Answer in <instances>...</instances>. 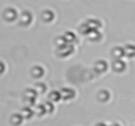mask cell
Segmentation results:
<instances>
[{
  "label": "cell",
  "instance_id": "cell-1",
  "mask_svg": "<svg viewBox=\"0 0 135 126\" xmlns=\"http://www.w3.org/2000/svg\"><path fill=\"white\" fill-rule=\"evenodd\" d=\"M18 12L15 7H7L4 11H3V18L7 21V22H13L16 20H18Z\"/></svg>",
  "mask_w": 135,
  "mask_h": 126
},
{
  "label": "cell",
  "instance_id": "cell-2",
  "mask_svg": "<svg viewBox=\"0 0 135 126\" xmlns=\"http://www.w3.org/2000/svg\"><path fill=\"white\" fill-rule=\"evenodd\" d=\"M75 47H74V43H66L60 47H56V54L60 57V58H66V57H70L72 53H74Z\"/></svg>",
  "mask_w": 135,
  "mask_h": 126
},
{
  "label": "cell",
  "instance_id": "cell-3",
  "mask_svg": "<svg viewBox=\"0 0 135 126\" xmlns=\"http://www.w3.org/2000/svg\"><path fill=\"white\" fill-rule=\"evenodd\" d=\"M33 21V15L30 11H22L21 15L18 16V22L21 26H29Z\"/></svg>",
  "mask_w": 135,
  "mask_h": 126
},
{
  "label": "cell",
  "instance_id": "cell-4",
  "mask_svg": "<svg viewBox=\"0 0 135 126\" xmlns=\"http://www.w3.org/2000/svg\"><path fill=\"white\" fill-rule=\"evenodd\" d=\"M37 93H38V92L34 91V89H32V88H29V89H26V91L24 92V99H25V101H26V104H28L29 106L36 102Z\"/></svg>",
  "mask_w": 135,
  "mask_h": 126
},
{
  "label": "cell",
  "instance_id": "cell-5",
  "mask_svg": "<svg viewBox=\"0 0 135 126\" xmlns=\"http://www.w3.org/2000/svg\"><path fill=\"white\" fill-rule=\"evenodd\" d=\"M40 17H41V20H42L44 22L50 24V22L55 18V13H54L51 9H49V8H47V9H44V11L41 12V16H40Z\"/></svg>",
  "mask_w": 135,
  "mask_h": 126
},
{
  "label": "cell",
  "instance_id": "cell-6",
  "mask_svg": "<svg viewBox=\"0 0 135 126\" xmlns=\"http://www.w3.org/2000/svg\"><path fill=\"white\" fill-rule=\"evenodd\" d=\"M88 26H89L90 29L93 30V29H101V26H102V22H101V20H98V18H94V17H90V18H87L85 21H84Z\"/></svg>",
  "mask_w": 135,
  "mask_h": 126
},
{
  "label": "cell",
  "instance_id": "cell-7",
  "mask_svg": "<svg viewBox=\"0 0 135 126\" xmlns=\"http://www.w3.org/2000/svg\"><path fill=\"white\" fill-rule=\"evenodd\" d=\"M60 95H62V99H63V100H67V101H68V100H72L76 93H75V91H74L72 88H68V87H67V88H63V89L60 91Z\"/></svg>",
  "mask_w": 135,
  "mask_h": 126
},
{
  "label": "cell",
  "instance_id": "cell-8",
  "mask_svg": "<svg viewBox=\"0 0 135 126\" xmlns=\"http://www.w3.org/2000/svg\"><path fill=\"white\" fill-rule=\"evenodd\" d=\"M112 67H113V70L115 72H123L126 70V63L123 60H121V59H114Z\"/></svg>",
  "mask_w": 135,
  "mask_h": 126
},
{
  "label": "cell",
  "instance_id": "cell-9",
  "mask_svg": "<svg viewBox=\"0 0 135 126\" xmlns=\"http://www.w3.org/2000/svg\"><path fill=\"white\" fill-rule=\"evenodd\" d=\"M108 70V63L105 62V60H97L96 63H94V71L97 72V74H102V72H105Z\"/></svg>",
  "mask_w": 135,
  "mask_h": 126
},
{
  "label": "cell",
  "instance_id": "cell-10",
  "mask_svg": "<svg viewBox=\"0 0 135 126\" xmlns=\"http://www.w3.org/2000/svg\"><path fill=\"white\" fill-rule=\"evenodd\" d=\"M112 55L114 57V59H121L122 57H125V47H121V46H115L112 49Z\"/></svg>",
  "mask_w": 135,
  "mask_h": 126
},
{
  "label": "cell",
  "instance_id": "cell-11",
  "mask_svg": "<svg viewBox=\"0 0 135 126\" xmlns=\"http://www.w3.org/2000/svg\"><path fill=\"white\" fill-rule=\"evenodd\" d=\"M87 37H88L89 41L96 42V41H100V40L102 38V33H101L98 29H93V30H90L89 34H88Z\"/></svg>",
  "mask_w": 135,
  "mask_h": 126
},
{
  "label": "cell",
  "instance_id": "cell-12",
  "mask_svg": "<svg viewBox=\"0 0 135 126\" xmlns=\"http://www.w3.org/2000/svg\"><path fill=\"white\" fill-rule=\"evenodd\" d=\"M44 75H45L44 67H41V66H34V67L32 68V76H33V78L40 79V78H42Z\"/></svg>",
  "mask_w": 135,
  "mask_h": 126
},
{
  "label": "cell",
  "instance_id": "cell-13",
  "mask_svg": "<svg viewBox=\"0 0 135 126\" xmlns=\"http://www.w3.org/2000/svg\"><path fill=\"white\" fill-rule=\"evenodd\" d=\"M24 121V116L22 114H18V113H15L11 116V124L15 126H20Z\"/></svg>",
  "mask_w": 135,
  "mask_h": 126
},
{
  "label": "cell",
  "instance_id": "cell-14",
  "mask_svg": "<svg viewBox=\"0 0 135 126\" xmlns=\"http://www.w3.org/2000/svg\"><path fill=\"white\" fill-rule=\"evenodd\" d=\"M49 100L52 101V102H58L59 100H62L60 91H51V92L49 93Z\"/></svg>",
  "mask_w": 135,
  "mask_h": 126
},
{
  "label": "cell",
  "instance_id": "cell-15",
  "mask_svg": "<svg viewBox=\"0 0 135 126\" xmlns=\"http://www.w3.org/2000/svg\"><path fill=\"white\" fill-rule=\"evenodd\" d=\"M97 99H98L100 101H102V102H106V101L110 99V92H109V91H106V89H102V91H100V92H98Z\"/></svg>",
  "mask_w": 135,
  "mask_h": 126
},
{
  "label": "cell",
  "instance_id": "cell-16",
  "mask_svg": "<svg viewBox=\"0 0 135 126\" xmlns=\"http://www.w3.org/2000/svg\"><path fill=\"white\" fill-rule=\"evenodd\" d=\"M63 37L66 38V41L68 42V43H75V42L78 41V38H76V34H75L74 32H71V30L66 32V33L63 34Z\"/></svg>",
  "mask_w": 135,
  "mask_h": 126
},
{
  "label": "cell",
  "instance_id": "cell-17",
  "mask_svg": "<svg viewBox=\"0 0 135 126\" xmlns=\"http://www.w3.org/2000/svg\"><path fill=\"white\" fill-rule=\"evenodd\" d=\"M125 54L129 57V58H134L135 57V45L133 43H129L125 46Z\"/></svg>",
  "mask_w": 135,
  "mask_h": 126
},
{
  "label": "cell",
  "instance_id": "cell-18",
  "mask_svg": "<svg viewBox=\"0 0 135 126\" xmlns=\"http://www.w3.org/2000/svg\"><path fill=\"white\" fill-rule=\"evenodd\" d=\"M33 109H32V106H24V109H22V116H24V118H32L33 117Z\"/></svg>",
  "mask_w": 135,
  "mask_h": 126
},
{
  "label": "cell",
  "instance_id": "cell-19",
  "mask_svg": "<svg viewBox=\"0 0 135 126\" xmlns=\"http://www.w3.org/2000/svg\"><path fill=\"white\" fill-rule=\"evenodd\" d=\"M90 30H92V29H90V28L87 25V24H85V22L80 24V26H79V32H80L81 34H84V36H88Z\"/></svg>",
  "mask_w": 135,
  "mask_h": 126
},
{
  "label": "cell",
  "instance_id": "cell-20",
  "mask_svg": "<svg viewBox=\"0 0 135 126\" xmlns=\"http://www.w3.org/2000/svg\"><path fill=\"white\" fill-rule=\"evenodd\" d=\"M36 113H37V116H44L46 113L45 104H44V105H42V104H38V105L36 106Z\"/></svg>",
  "mask_w": 135,
  "mask_h": 126
},
{
  "label": "cell",
  "instance_id": "cell-21",
  "mask_svg": "<svg viewBox=\"0 0 135 126\" xmlns=\"http://www.w3.org/2000/svg\"><path fill=\"white\" fill-rule=\"evenodd\" d=\"M66 43H68V42L66 41V38H64L63 36H60V37H58V38L55 40V45H56V47H60V46H63V45H66Z\"/></svg>",
  "mask_w": 135,
  "mask_h": 126
},
{
  "label": "cell",
  "instance_id": "cell-22",
  "mask_svg": "<svg viewBox=\"0 0 135 126\" xmlns=\"http://www.w3.org/2000/svg\"><path fill=\"white\" fill-rule=\"evenodd\" d=\"M36 91H37L38 93H45V92H46V84L37 83V84H36Z\"/></svg>",
  "mask_w": 135,
  "mask_h": 126
},
{
  "label": "cell",
  "instance_id": "cell-23",
  "mask_svg": "<svg viewBox=\"0 0 135 126\" xmlns=\"http://www.w3.org/2000/svg\"><path fill=\"white\" fill-rule=\"evenodd\" d=\"M45 109H46V113H52L54 112V105H52V101H47L45 102Z\"/></svg>",
  "mask_w": 135,
  "mask_h": 126
},
{
  "label": "cell",
  "instance_id": "cell-24",
  "mask_svg": "<svg viewBox=\"0 0 135 126\" xmlns=\"http://www.w3.org/2000/svg\"><path fill=\"white\" fill-rule=\"evenodd\" d=\"M4 71H5V64H4V62H0V75H1Z\"/></svg>",
  "mask_w": 135,
  "mask_h": 126
},
{
  "label": "cell",
  "instance_id": "cell-25",
  "mask_svg": "<svg viewBox=\"0 0 135 126\" xmlns=\"http://www.w3.org/2000/svg\"><path fill=\"white\" fill-rule=\"evenodd\" d=\"M96 126H108V125H105L104 122H100V124H97V125H96Z\"/></svg>",
  "mask_w": 135,
  "mask_h": 126
},
{
  "label": "cell",
  "instance_id": "cell-26",
  "mask_svg": "<svg viewBox=\"0 0 135 126\" xmlns=\"http://www.w3.org/2000/svg\"><path fill=\"white\" fill-rule=\"evenodd\" d=\"M112 126H119V125L118 124H114V125H112Z\"/></svg>",
  "mask_w": 135,
  "mask_h": 126
}]
</instances>
